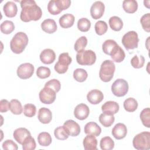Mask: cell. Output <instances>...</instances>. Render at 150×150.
<instances>
[{
	"label": "cell",
	"mask_w": 150,
	"mask_h": 150,
	"mask_svg": "<svg viewBox=\"0 0 150 150\" xmlns=\"http://www.w3.org/2000/svg\"><path fill=\"white\" fill-rule=\"evenodd\" d=\"M122 8L127 13H133L137 11L138 2L135 0H125L122 2Z\"/></svg>",
	"instance_id": "cell-26"
},
{
	"label": "cell",
	"mask_w": 150,
	"mask_h": 150,
	"mask_svg": "<svg viewBox=\"0 0 150 150\" xmlns=\"http://www.w3.org/2000/svg\"><path fill=\"white\" fill-rule=\"evenodd\" d=\"M145 63V59L143 56L135 55L131 60V64L135 69H140L142 67Z\"/></svg>",
	"instance_id": "cell-41"
},
{
	"label": "cell",
	"mask_w": 150,
	"mask_h": 150,
	"mask_svg": "<svg viewBox=\"0 0 150 150\" xmlns=\"http://www.w3.org/2000/svg\"><path fill=\"white\" fill-rule=\"evenodd\" d=\"M2 148L6 150H17L18 147L16 143L11 139H7L2 144Z\"/></svg>",
	"instance_id": "cell-47"
},
{
	"label": "cell",
	"mask_w": 150,
	"mask_h": 150,
	"mask_svg": "<svg viewBox=\"0 0 150 150\" xmlns=\"http://www.w3.org/2000/svg\"><path fill=\"white\" fill-rule=\"evenodd\" d=\"M103 98L104 95L102 91L97 89L90 91L87 95V99L91 104H98L103 101Z\"/></svg>",
	"instance_id": "cell-16"
},
{
	"label": "cell",
	"mask_w": 150,
	"mask_h": 150,
	"mask_svg": "<svg viewBox=\"0 0 150 150\" xmlns=\"http://www.w3.org/2000/svg\"><path fill=\"white\" fill-rule=\"evenodd\" d=\"M22 145L23 150H34L36 146L35 139L31 135L26 137Z\"/></svg>",
	"instance_id": "cell-39"
},
{
	"label": "cell",
	"mask_w": 150,
	"mask_h": 150,
	"mask_svg": "<svg viewBox=\"0 0 150 150\" xmlns=\"http://www.w3.org/2000/svg\"><path fill=\"white\" fill-rule=\"evenodd\" d=\"M105 6L101 1H96L90 8V14L94 19H98L101 18L104 13Z\"/></svg>",
	"instance_id": "cell-12"
},
{
	"label": "cell",
	"mask_w": 150,
	"mask_h": 150,
	"mask_svg": "<svg viewBox=\"0 0 150 150\" xmlns=\"http://www.w3.org/2000/svg\"><path fill=\"white\" fill-rule=\"evenodd\" d=\"M71 57L68 53H62L59 54L57 62L55 64L54 69L59 74L65 73L68 69L69 64L71 63Z\"/></svg>",
	"instance_id": "cell-8"
},
{
	"label": "cell",
	"mask_w": 150,
	"mask_h": 150,
	"mask_svg": "<svg viewBox=\"0 0 150 150\" xmlns=\"http://www.w3.org/2000/svg\"><path fill=\"white\" fill-rule=\"evenodd\" d=\"M36 112V106L33 104H26L23 107V114L26 117H33Z\"/></svg>",
	"instance_id": "cell-42"
},
{
	"label": "cell",
	"mask_w": 150,
	"mask_h": 150,
	"mask_svg": "<svg viewBox=\"0 0 150 150\" xmlns=\"http://www.w3.org/2000/svg\"><path fill=\"white\" fill-rule=\"evenodd\" d=\"M96 33L98 35H103L106 33L108 29V25L105 21H98L94 26Z\"/></svg>",
	"instance_id": "cell-38"
},
{
	"label": "cell",
	"mask_w": 150,
	"mask_h": 150,
	"mask_svg": "<svg viewBox=\"0 0 150 150\" xmlns=\"http://www.w3.org/2000/svg\"><path fill=\"white\" fill-rule=\"evenodd\" d=\"M10 110V103L5 99H2L0 101L1 112H6Z\"/></svg>",
	"instance_id": "cell-49"
},
{
	"label": "cell",
	"mask_w": 150,
	"mask_h": 150,
	"mask_svg": "<svg viewBox=\"0 0 150 150\" xmlns=\"http://www.w3.org/2000/svg\"><path fill=\"white\" fill-rule=\"evenodd\" d=\"M38 118L42 124H49L52 119V113L51 111L46 107L40 108L38 111Z\"/></svg>",
	"instance_id": "cell-19"
},
{
	"label": "cell",
	"mask_w": 150,
	"mask_h": 150,
	"mask_svg": "<svg viewBox=\"0 0 150 150\" xmlns=\"http://www.w3.org/2000/svg\"><path fill=\"white\" fill-rule=\"evenodd\" d=\"M128 82L122 79H117L111 86L112 94L118 97L124 96L128 91Z\"/></svg>",
	"instance_id": "cell-9"
},
{
	"label": "cell",
	"mask_w": 150,
	"mask_h": 150,
	"mask_svg": "<svg viewBox=\"0 0 150 150\" xmlns=\"http://www.w3.org/2000/svg\"><path fill=\"white\" fill-rule=\"evenodd\" d=\"M51 71L49 68L45 66H40L37 69L36 75L37 76L42 79H46L50 75Z\"/></svg>",
	"instance_id": "cell-43"
},
{
	"label": "cell",
	"mask_w": 150,
	"mask_h": 150,
	"mask_svg": "<svg viewBox=\"0 0 150 150\" xmlns=\"http://www.w3.org/2000/svg\"><path fill=\"white\" fill-rule=\"evenodd\" d=\"M76 60L80 65L91 66L96 61V54L91 50H83L77 52Z\"/></svg>",
	"instance_id": "cell-6"
},
{
	"label": "cell",
	"mask_w": 150,
	"mask_h": 150,
	"mask_svg": "<svg viewBox=\"0 0 150 150\" xmlns=\"http://www.w3.org/2000/svg\"><path fill=\"white\" fill-rule=\"evenodd\" d=\"M73 77L78 82H83L84 81L87 77L88 74L87 71L83 69H76L73 71Z\"/></svg>",
	"instance_id": "cell-36"
},
{
	"label": "cell",
	"mask_w": 150,
	"mask_h": 150,
	"mask_svg": "<svg viewBox=\"0 0 150 150\" xmlns=\"http://www.w3.org/2000/svg\"><path fill=\"white\" fill-rule=\"evenodd\" d=\"M83 146L86 150H97V139L92 135H87L83 139Z\"/></svg>",
	"instance_id": "cell-24"
},
{
	"label": "cell",
	"mask_w": 150,
	"mask_h": 150,
	"mask_svg": "<svg viewBox=\"0 0 150 150\" xmlns=\"http://www.w3.org/2000/svg\"><path fill=\"white\" fill-rule=\"evenodd\" d=\"M139 38L135 31L131 30L126 33L122 38V43L127 50L134 49L138 47Z\"/></svg>",
	"instance_id": "cell-7"
},
{
	"label": "cell",
	"mask_w": 150,
	"mask_h": 150,
	"mask_svg": "<svg viewBox=\"0 0 150 150\" xmlns=\"http://www.w3.org/2000/svg\"><path fill=\"white\" fill-rule=\"evenodd\" d=\"M34 66L29 63L21 64L17 69V75L21 79H27L32 77L34 73Z\"/></svg>",
	"instance_id": "cell-11"
},
{
	"label": "cell",
	"mask_w": 150,
	"mask_h": 150,
	"mask_svg": "<svg viewBox=\"0 0 150 150\" xmlns=\"http://www.w3.org/2000/svg\"><path fill=\"white\" fill-rule=\"evenodd\" d=\"M124 109L128 112H134L138 108V102L137 101L132 97H129L127 98L123 104Z\"/></svg>",
	"instance_id": "cell-30"
},
{
	"label": "cell",
	"mask_w": 150,
	"mask_h": 150,
	"mask_svg": "<svg viewBox=\"0 0 150 150\" xmlns=\"http://www.w3.org/2000/svg\"><path fill=\"white\" fill-rule=\"evenodd\" d=\"M5 15L8 18L15 16L18 12V7L15 3L12 1H8L5 4L3 7Z\"/></svg>",
	"instance_id": "cell-23"
},
{
	"label": "cell",
	"mask_w": 150,
	"mask_h": 150,
	"mask_svg": "<svg viewBox=\"0 0 150 150\" xmlns=\"http://www.w3.org/2000/svg\"><path fill=\"white\" fill-rule=\"evenodd\" d=\"M38 141L40 146H47L52 143V139L49 133L47 132H42L38 135Z\"/></svg>",
	"instance_id": "cell-28"
},
{
	"label": "cell",
	"mask_w": 150,
	"mask_h": 150,
	"mask_svg": "<svg viewBox=\"0 0 150 150\" xmlns=\"http://www.w3.org/2000/svg\"><path fill=\"white\" fill-rule=\"evenodd\" d=\"M115 66L114 62L110 60H104L101 64L99 71V77L104 82H108L114 76Z\"/></svg>",
	"instance_id": "cell-4"
},
{
	"label": "cell",
	"mask_w": 150,
	"mask_h": 150,
	"mask_svg": "<svg viewBox=\"0 0 150 150\" xmlns=\"http://www.w3.org/2000/svg\"><path fill=\"white\" fill-rule=\"evenodd\" d=\"M100 145L103 150H111L114 147V142L111 137H104L101 139Z\"/></svg>",
	"instance_id": "cell-31"
},
{
	"label": "cell",
	"mask_w": 150,
	"mask_h": 150,
	"mask_svg": "<svg viewBox=\"0 0 150 150\" xmlns=\"http://www.w3.org/2000/svg\"><path fill=\"white\" fill-rule=\"evenodd\" d=\"M102 49L105 54L111 56L112 62L121 63L125 59V54L124 50L112 39L104 41L102 45Z\"/></svg>",
	"instance_id": "cell-2"
},
{
	"label": "cell",
	"mask_w": 150,
	"mask_h": 150,
	"mask_svg": "<svg viewBox=\"0 0 150 150\" xmlns=\"http://www.w3.org/2000/svg\"><path fill=\"white\" fill-rule=\"evenodd\" d=\"M111 134L116 139H121L125 137L127 134V128L125 124L117 123L113 127Z\"/></svg>",
	"instance_id": "cell-15"
},
{
	"label": "cell",
	"mask_w": 150,
	"mask_h": 150,
	"mask_svg": "<svg viewBox=\"0 0 150 150\" xmlns=\"http://www.w3.org/2000/svg\"><path fill=\"white\" fill-rule=\"evenodd\" d=\"M90 27L91 22L87 18H81L77 22V28L81 32H86L89 30Z\"/></svg>",
	"instance_id": "cell-37"
},
{
	"label": "cell",
	"mask_w": 150,
	"mask_h": 150,
	"mask_svg": "<svg viewBox=\"0 0 150 150\" xmlns=\"http://www.w3.org/2000/svg\"><path fill=\"white\" fill-rule=\"evenodd\" d=\"M134 148L139 150H148L150 149V132L144 131L136 135L132 140Z\"/></svg>",
	"instance_id": "cell-5"
},
{
	"label": "cell",
	"mask_w": 150,
	"mask_h": 150,
	"mask_svg": "<svg viewBox=\"0 0 150 150\" xmlns=\"http://www.w3.org/2000/svg\"><path fill=\"white\" fill-rule=\"evenodd\" d=\"M84 133L87 135H92L98 137L101 132V127L95 122H89L84 126Z\"/></svg>",
	"instance_id": "cell-21"
},
{
	"label": "cell",
	"mask_w": 150,
	"mask_h": 150,
	"mask_svg": "<svg viewBox=\"0 0 150 150\" xmlns=\"http://www.w3.org/2000/svg\"><path fill=\"white\" fill-rule=\"evenodd\" d=\"M87 45V38L84 36H81L80 38L77 39V40L74 43V50L77 52L82 51L84 50Z\"/></svg>",
	"instance_id": "cell-40"
},
{
	"label": "cell",
	"mask_w": 150,
	"mask_h": 150,
	"mask_svg": "<svg viewBox=\"0 0 150 150\" xmlns=\"http://www.w3.org/2000/svg\"><path fill=\"white\" fill-rule=\"evenodd\" d=\"M108 23L111 29L114 31H120L123 27V22L117 16H113L109 19Z\"/></svg>",
	"instance_id": "cell-27"
},
{
	"label": "cell",
	"mask_w": 150,
	"mask_h": 150,
	"mask_svg": "<svg viewBox=\"0 0 150 150\" xmlns=\"http://www.w3.org/2000/svg\"><path fill=\"white\" fill-rule=\"evenodd\" d=\"M28 37L23 32H17L10 42V48L12 52L20 54L23 52L28 44Z\"/></svg>",
	"instance_id": "cell-3"
},
{
	"label": "cell",
	"mask_w": 150,
	"mask_h": 150,
	"mask_svg": "<svg viewBox=\"0 0 150 150\" xmlns=\"http://www.w3.org/2000/svg\"><path fill=\"white\" fill-rule=\"evenodd\" d=\"M140 119L142 124L147 127H150V109L149 108H145L142 110L139 115Z\"/></svg>",
	"instance_id": "cell-34"
},
{
	"label": "cell",
	"mask_w": 150,
	"mask_h": 150,
	"mask_svg": "<svg viewBox=\"0 0 150 150\" xmlns=\"http://www.w3.org/2000/svg\"><path fill=\"white\" fill-rule=\"evenodd\" d=\"M47 10L50 14L53 15H58L62 12L57 5L55 0H51L49 2L47 5Z\"/></svg>",
	"instance_id": "cell-45"
},
{
	"label": "cell",
	"mask_w": 150,
	"mask_h": 150,
	"mask_svg": "<svg viewBox=\"0 0 150 150\" xmlns=\"http://www.w3.org/2000/svg\"><path fill=\"white\" fill-rule=\"evenodd\" d=\"M22 11L20 18L22 21L28 22L39 20L42 16L41 8L33 0H22L20 2Z\"/></svg>",
	"instance_id": "cell-1"
},
{
	"label": "cell",
	"mask_w": 150,
	"mask_h": 150,
	"mask_svg": "<svg viewBox=\"0 0 150 150\" xmlns=\"http://www.w3.org/2000/svg\"><path fill=\"white\" fill-rule=\"evenodd\" d=\"M69 135L71 137H76L80 132V127L79 124L73 120H68L66 121L63 124Z\"/></svg>",
	"instance_id": "cell-14"
},
{
	"label": "cell",
	"mask_w": 150,
	"mask_h": 150,
	"mask_svg": "<svg viewBox=\"0 0 150 150\" xmlns=\"http://www.w3.org/2000/svg\"><path fill=\"white\" fill-rule=\"evenodd\" d=\"M115 117L113 115H109L105 113H102L99 116V121L105 127H110L114 122Z\"/></svg>",
	"instance_id": "cell-29"
},
{
	"label": "cell",
	"mask_w": 150,
	"mask_h": 150,
	"mask_svg": "<svg viewBox=\"0 0 150 150\" xmlns=\"http://www.w3.org/2000/svg\"><path fill=\"white\" fill-rule=\"evenodd\" d=\"M55 2L62 11L69 8L71 4L70 0H55Z\"/></svg>",
	"instance_id": "cell-48"
},
{
	"label": "cell",
	"mask_w": 150,
	"mask_h": 150,
	"mask_svg": "<svg viewBox=\"0 0 150 150\" xmlns=\"http://www.w3.org/2000/svg\"><path fill=\"white\" fill-rule=\"evenodd\" d=\"M30 132L25 128H19L16 129L13 133V137L15 140L20 144H22L25 138L30 136Z\"/></svg>",
	"instance_id": "cell-20"
},
{
	"label": "cell",
	"mask_w": 150,
	"mask_h": 150,
	"mask_svg": "<svg viewBox=\"0 0 150 150\" xmlns=\"http://www.w3.org/2000/svg\"><path fill=\"white\" fill-rule=\"evenodd\" d=\"M140 22L141 23L142 27L144 30L146 32H150V13H147L144 15L141 19Z\"/></svg>",
	"instance_id": "cell-44"
},
{
	"label": "cell",
	"mask_w": 150,
	"mask_h": 150,
	"mask_svg": "<svg viewBox=\"0 0 150 150\" xmlns=\"http://www.w3.org/2000/svg\"><path fill=\"white\" fill-rule=\"evenodd\" d=\"M41 28L46 33L50 34L54 33L57 30V26L54 20L47 19L42 22Z\"/></svg>",
	"instance_id": "cell-22"
},
{
	"label": "cell",
	"mask_w": 150,
	"mask_h": 150,
	"mask_svg": "<svg viewBox=\"0 0 150 150\" xmlns=\"http://www.w3.org/2000/svg\"><path fill=\"white\" fill-rule=\"evenodd\" d=\"M45 87H50L54 90L56 93H57L60 90L61 84L58 80L53 79L47 81L45 84Z\"/></svg>",
	"instance_id": "cell-46"
},
{
	"label": "cell",
	"mask_w": 150,
	"mask_h": 150,
	"mask_svg": "<svg viewBox=\"0 0 150 150\" xmlns=\"http://www.w3.org/2000/svg\"><path fill=\"white\" fill-rule=\"evenodd\" d=\"M90 113L88 107L83 103L78 104L74 110V117L79 120H84L86 119Z\"/></svg>",
	"instance_id": "cell-13"
},
{
	"label": "cell",
	"mask_w": 150,
	"mask_h": 150,
	"mask_svg": "<svg viewBox=\"0 0 150 150\" xmlns=\"http://www.w3.org/2000/svg\"><path fill=\"white\" fill-rule=\"evenodd\" d=\"M54 137L59 140H65L69 137V133L63 125L58 127L55 128L54 131Z\"/></svg>",
	"instance_id": "cell-35"
},
{
	"label": "cell",
	"mask_w": 150,
	"mask_h": 150,
	"mask_svg": "<svg viewBox=\"0 0 150 150\" xmlns=\"http://www.w3.org/2000/svg\"><path fill=\"white\" fill-rule=\"evenodd\" d=\"M120 109L119 104L113 101H108L105 102L101 106V110L103 113L109 115H114L118 112Z\"/></svg>",
	"instance_id": "cell-18"
},
{
	"label": "cell",
	"mask_w": 150,
	"mask_h": 150,
	"mask_svg": "<svg viewBox=\"0 0 150 150\" xmlns=\"http://www.w3.org/2000/svg\"><path fill=\"white\" fill-rule=\"evenodd\" d=\"M74 16L71 13H66L62 16L59 19L60 26L64 29L71 27L74 23Z\"/></svg>",
	"instance_id": "cell-25"
},
{
	"label": "cell",
	"mask_w": 150,
	"mask_h": 150,
	"mask_svg": "<svg viewBox=\"0 0 150 150\" xmlns=\"http://www.w3.org/2000/svg\"><path fill=\"white\" fill-rule=\"evenodd\" d=\"M1 31L4 34L8 35L11 33L15 29V25L13 22L11 21H4L0 26Z\"/></svg>",
	"instance_id": "cell-33"
},
{
	"label": "cell",
	"mask_w": 150,
	"mask_h": 150,
	"mask_svg": "<svg viewBox=\"0 0 150 150\" xmlns=\"http://www.w3.org/2000/svg\"><path fill=\"white\" fill-rule=\"evenodd\" d=\"M40 101L45 104H52L56 100V92L52 88L45 87L43 88L39 94Z\"/></svg>",
	"instance_id": "cell-10"
},
{
	"label": "cell",
	"mask_w": 150,
	"mask_h": 150,
	"mask_svg": "<svg viewBox=\"0 0 150 150\" xmlns=\"http://www.w3.org/2000/svg\"><path fill=\"white\" fill-rule=\"evenodd\" d=\"M56 59V54L51 49H45L40 54V61L46 64H50L54 62Z\"/></svg>",
	"instance_id": "cell-17"
},
{
	"label": "cell",
	"mask_w": 150,
	"mask_h": 150,
	"mask_svg": "<svg viewBox=\"0 0 150 150\" xmlns=\"http://www.w3.org/2000/svg\"><path fill=\"white\" fill-rule=\"evenodd\" d=\"M10 110L12 114L20 115L22 114L23 108L21 102L16 99H12L10 101Z\"/></svg>",
	"instance_id": "cell-32"
}]
</instances>
